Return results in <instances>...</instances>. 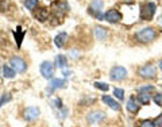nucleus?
Here are the masks:
<instances>
[{"label": "nucleus", "instance_id": "nucleus-1", "mask_svg": "<svg viewBox=\"0 0 162 127\" xmlns=\"http://www.w3.org/2000/svg\"><path fill=\"white\" fill-rule=\"evenodd\" d=\"M135 39L139 43H150L157 38V30L153 27H146V29H141L138 33H135Z\"/></svg>", "mask_w": 162, "mask_h": 127}, {"label": "nucleus", "instance_id": "nucleus-2", "mask_svg": "<svg viewBox=\"0 0 162 127\" xmlns=\"http://www.w3.org/2000/svg\"><path fill=\"white\" fill-rule=\"evenodd\" d=\"M155 10H157V6H155L154 3H151V2L143 4L142 6V8H141V18L143 20H151L154 18Z\"/></svg>", "mask_w": 162, "mask_h": 127}, {"label": "nucleus", "instance_id": "nucleus-3", "mask_svg": "<svg viewBox=\"0 0 162 127\" xmlns=\"http://www.w3.org/2000/svg\"><path fill=\"white\" fill-rule=\"evenodd\" d=\"M138 73H139L141 77L146 78V80H150V78H154L157 76V68L153 64H147V65H143Z\"/></svg>", "mask_w": 162, "mask_h": 127}, {"label": "nucleus", "instance_id": "nucleus-4", "mask_svg": "<svg viewBox=\"0 0 162 127\" xmlns=\"http://www.w3.org/2000/svg\"><path fill=\"white\" fill-rule=\"evenodd\" d=\"M103 6H104V2L103 0H92V3H91L89 6V12L94 15L97 19H104V16L101 15V10H103Z\"/></svg>", "mask_w": 162, "mask_h": 127}, {"label": "nucleus", "instance_id": "nucleus-5", "mask_svg": "<svg viewBox=\"0 0 162 127\" xmlns=\"http://www.w3.org/2000/svg\"><path fill=\"white\" fill-rule=\"evenodd\" d=\"M10 65H11V68L15 72H18V73H23V72H26L27 69V65L25 62V60H22L20 57H12L11 60H10Z\"/></svg>", "mask_w": 162, "mask_h": 127}, {"label": "nucleus", "instance_id": "nucleus-6", "mask_svg": "<svg viewBox=\"0 0 162 127\" xmlns=\"http://www.w3.org/2000/svg\"><path fill=\"white\" fill-rule=\"evenodd\" d=\"M127 77V69L123 66H115L112 68L111 70V78L115 81H120V80H124Z\"/></svg>", "mask_w": 162, "mask_h": 127}, {"label": "nucleus", "instance_id": "nucleus-7", "mask_svg": "<svg viewBox=\"0 0 162 127\" xmlns=\"http://www.w3.org/2000/svg\"><path fill=\"white\" fill-rule=\"evenodd\" d=\"M40 73L45 78H52L54 74V65L50 61H45L40 64Z\"/></svg>", "mask_w": 162, "mask_h": 127}, {"label": "nucleus", "instance_id": "nucleus-8", "mask_svg": "<svg viewBox=\"0 0 162 127\" xmlns=\"http://www.w3.org/2000/svg\"><path fill=\"white\" fill-rule=\"evenodd\" d=\"M39 114H40V111H39L38 107H29V108L25 109L23 116H25V119L27 122H34L35 119H38Z\"/></svg>", "mask_w": 162, "mask_h": 127}, {"label": "nucleus", "instance_id": "nucleus-9", "mask_svg": "<svg viewBox=\"0 0 162 127\" xmlns=\"http://www.w3.org/2000/svg\"><path fill=\"white\" fill-rule=\"evenodd\" d=\"M104 20H107L110 23H118L122 20V14L118 10H110L104 15Z\"/></svg>", "mask_w": 162, "mask_h": 127}, {"label": "nucleus", "instance_id": "nucleus-10", "mask_svg": "<svg viewBox=\"0 0 162 127\" xmlns=\"http://www.w3.org/2000/svg\"><path fill=\"white\" fill-rule=\"evenodd\" d=\"M104 118H106V114H104V112L94 111V112H91L87 119H88V122L89 123H97V122H101Z\"/></svg>", "mask_w": 162, "mask_h": 127}, {"label": "nucleus", "instance_id": "nucleus-11", "mask_svg": "<svg viewBox=\"0 0 162 127\" xmlns=\"http://www.w3.org/2000/svg\"><path fill=\"white\" fill-rule=\"evenodd\" d=\"M139 108H141V105H139V101H138L137 99H135V97L128 99V101H127V109H128V111L135 114V112L139 111Z\"/></svg>", "mask_w": 162, "mask_h": 127}, {"label": "nucleus", "instance_id": "nucleus-12", "mask_svg": "<svg viewBox=\"0 0 162 127\" xmlns=\"http://www.w3.org/2000/svg\"><path fill=\"white\" fill-rule=\"evenodd\" d=\"M66 41H68V34L66 33H60L58 35L54 38V43H56L57 47H60V49H61V47L65 46Z\"/></svg>", "mask_w": 162, "mask_h": 127}, {"label": "nucleus", "instance_id": "nucleus-13", "mask_svg": "<svg viewBox=\"0 0 162 127\" xmlns=\"http://www.w3.org/2000/svg\"><path fill=\"white\" fill-rule=\"evenodd\" d=\"M34 16L39 20V22H45L46 19H49V11L46 8H38L34 12Z\"/></svg>", "mask_w": 162, "mask_h": 127}, {"label": "nucleus", "instance_id": "nucleus-14", "mask_svg": "<svg viewBox=\"0 0 162 127\" xmlns=\"http://www.w3.org/2000/svg\"><path fill=\"white\" fill-rule=\"evenodd\" d=\"M103 103H106L108 107H111L115 111H119L120 109V104L118 101H115L112 97H110V96H103Z\"/></svg>", "mask_w": 162, "mask_h": 127}, {"label": "nucleus", "instance_id": "nucleus-15", "mask_svg": "<svg viewBox=\"0 0 162 127\" xmlns=\"http://www.w3.org/2000/svg\"><path fill=\"white\" fill-rule=\"evenodd\" d=\"M94 37H96L97 41H106L107 38V29H104V27H94Z\"/></svg>", "mask_w": 162, "mask_h": 127}, {"label": "nucleus", "instance_id": "nucleus-16", "mask_svg": "<svg viewBox=\"0 0 162 127\" xmlns=\"http://www.w3.org/2000/svg\"><path fill=\"white\" fill-rule=\"evenodd\" d=\"M23 37H25V31L22 30V27L18 26L16 27V31H15V39H16V43H18L19 47H20V45H22Z\"/></svg>", "mask_w": 162, "mask_h": 127}, {"label": "nucleus", "instance_id": "nucleus-17", "mask_svg": "<svg viewBox=\"0 0 162 127\" xmlns=\"http://www.w3.org/2000/svg\"><path fill=\"white\" fill-rule=\"evenodd\" d=\"M56 62H57V66H58L60 69H64V68L68 65V60H66L65 56L60 54V56H57V58H56Z\"/></svg>", "mask_w": 162, "mask_h": 127}, {"label": "nucleus", "instance_id": "nucleus-18", "mask_svg": "<svg viewBox=\"0 0 162 127\" xmlns=\"http://www.w3.org/2000/svg\"><path fill=\"white\" fill-rule=\"evenodd\" d=\"M3 74H4L6 78H12L15 76V70H14L11 66H8V65H4V66H3Z\"/></svg>", "mask_w": 162, "mask_h": 127}, {"label": "nucleus", "instance_id": "nucleus-19", "mask_svg": "<svg viewBox=\"0 0 162 127\" xmlns=\"http://www.w3.org/2000/svg\"><path fill=\"white\" fill-rule=\"evenodd\" d=\"M64 84H65V81L62 78H53L52 83H50V87H52V89H57V88H62Z\"/></svg>", "mask_w": 162, "mask_h": 127}, {"label": "nucleus", "instance_id": "nucleus-20", "mask_svg": "<svg viewBox=\"0 0 162 127\" xmlns=\"http://www.w3.org/2000/svg\"><path fill=\"white\" fill-rule=\"evenodd\" d=\"M25 6H26L27 10H30V11H34V10L38 7V0H26Z\"/></svg>", "mask_w": 162, "mask_h": 127}, {"label": "nucleus", "instance_id": "nucleus-21", "mask_svg": "<svg viewBox=\"0 0 162 127\" xmlns=\"http://www.w3.org/2000/svg\"><path fill=\"white\" fill-rule=\"evenodd\" d=\"M138 101H141L142 104H148V103H150V95L141 92L139 96H138Z\"/></svg>", "mask_w": 162, "mask_h": 127}, {"label": "nucleus", "instance_id": "nucleus-22", "mask_svg": "<svg viewBox=\"0 0 162 127\" xmlns=\"http://www.w3.org/2000/svg\"><path fill=\"white\" fill-rule=\"evenodd\" d=\"M114 96L119 100H123L124 99V91L122 88H114Z\"/></svg>", "mask_w": 162, "mask_h": 127}, {"label": "nucleus", "instance_id": "nucleus-23", "mask_svg": "<svg viewBox=\"0 0 162 127\" xmlns=\"http://www.w3.org/2000/svg\"><path fill=\"white\" fill-rule=\"evenodd\" d=\"M94 87L100 91H108L110 89V85L106 84V83H94Z\"/></svg>", "mask_w": 162, "mask_h": 127}, {"label": "nucleus", "instance_id": "nucleus-24", "mask_svg": "<svg viewBox=\"0 0 162 127\" xmlns=\"http://www.w3.org/2000/svg\"><path fill=\"white\" fill-rule=\"evenodd\" d=\"M10 100H11V95H10V93H4V95L2 96V99H0V107H2L4 103L10 101Z\"/></svg>", "mask_w": 162, "mask_h": 127}, {"label": "nucleus", "instance_id": "nucleus-25", "mask_svg": "<svg viewBox=\"0 0 162 127\" xmlns=\"http://www.w3.org/2000/svg\"><path fill=\"white\" fill-rule=\"evenodd\" d=\"M154 101H155V104H157V105L162 107V92H161V93L154 95Z\"/></svg>", "mask_w": 162, "mask_h": 127}, {"label": "nucleus", "instance_id": "nucleus-26", "mask_svg": "<svg viewBox=\"0 0 162 127\" xmlns=\"http://www.w3.org/2000/svg\"><path fill=\"white\" fill-rule=\"evenodd\" d=\"M139 127H155V123L153 121H143Z\"/></svg>", "mask_w": 162, "mask_h": 127}, {"label": "nucleus", "instance_id": "nucleus-27", "mask_svg": "<svg viewBox=\"0 0 162 127\" xmlns=\"http://www.w3.org/2000/svg\"><path fill=\"white\" fill-rule=\"evenodd\" d=\"M153 89H154V88L151 87V85H148V87H142V88L139 89V91H141V92H143V93H147L148 91H153Z\"/></svg>", "mask_w": 162, "mask_h": 127}, {"label": "nucleus", "instance_id": "nucleus-28", "mask_svg": "<svg viewBox=\"0 0 162 127\" xmlns=\"http://www.w3.org/2000/svg\"><path fill=\"white\" fill-rule=\"evenodd\" d=\"M154 123H155V127H162V114L158 116L157 121H155Z\"/></svg>", "mask_w": 162, "mask_h": 127}, {"label": "nucleus", "instance_id": "nucleus-29", "mask_svg": "<svg viewBox=\"0 0 162 127\" xmlns=\"http://www.w3.org/2000/svg\"><path fill=\"white\" fill-rule=\"evenodd\" d=\"M56 104H57V107H58V108H61V107H62V101H61V100H58V99H57V100H56Z\"/></svg>", "mask_w": 162, "mask_h": 127}, {"label": "nucleus", "instance_id": "nucleus-30", "mask_svg": "<svg viewBox=\"0 0 162 127\" xmlns=\"http://www.w3.org/2000/svg\"><path fill=\"white\" fill-rule=\"evenodd\" d=\"M160 68H161V70H162V60L160 61Z\"/></svg>", "mask_w": 162, "mask_h": 127}]
</instances>
